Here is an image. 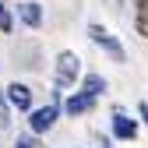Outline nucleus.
Masks as SVG:
<instances>
[{
	"label": "nucleus",
	"instance_id": "f257e3e1",
	"mask_svg": "<svg viewBox=\"0 0 148 148\" xmlns=\"http://www.w3.org/2000/svg\"><path fill=\"white\" fill-rule=\"evenodd\" d=\"M60 116V88H53V99L46 106H32L28 109V134H49L53 131V123H57Z\"/></svg>",
	"mask_w": 148,
	"mask_h": 148
},
{
	"label": "nucleus",
	"instance_id": "f03ea898",
	"mask_svg": "<svg viewBox=\"0 0 148 148\" xmlns=\"http://www.w3.org/2000/svg\"><path fill=\"white\" fill-rule=\"evenodd\" d=\"M81 57L74 49H64L57 53V88H74V81L81 78Z\"/></svg>",
	"mask_w": 148,
	"mask_h": 148
},
{
	"label": "nucleus",
	"instance_id": "7ed1b4c3",
	"mask_svg": "<svg viewBox=\"0 0 148 148\" xmlns=\"http://www.w3.org/2000/svg\"><path fill=\"white\" fill-rule=\"evenodd\" d=\"M88 39L95 42L99 49H106V53H109V57H113L116 64H123V60H127V53H123V46H120V39H116V35L109 32L106 25H99V21H92V25H88Z\"/></svg>",
	"mask_w": 148,
	"mask_h": 148
},
{
	"label": "nucleus",
	"instance_id": "20e7f679",
	"mask_svg": "<svg viewBox=\"0 0 148 148\" xmlns=\"http://www.w3.org/2000/svg\"><path fill=\"white\" fill-rule=\"evenodd\" d=\"M4 99H7L11 109H18V113H28V109L35 106V92H32L25 81H11V85H4Z\"/></svg>",
	"mask_w": 148,
	"mask_h": 148
},
{
	"label": "nucleus",
	"instance_id": "39448f33",
	"mask_svg": "<svg viewBox=\"0 0 148 148\" xmlns=\"http://www.w3.org/2000/svg\"><path fill=\"white\" fill-rule=\"evenodd\" d=\"M109 131H113L116 141H134V138H138V120L127 116L123 109H116V113H113V123H109Z\"/></svg>",
	"mask_w": 148,
	"mask_h": 148
},
{
	"label": "nucleus",
	"instance_id": "423d86ee",
	"mask_svg": "<svg viewBox=\"0 0 148 148\" xmlns=\"http://www.w3.org/2000/svg\"><path fill=\"white\" fill-rule=\"evenodd\" d=\"M18 21L25 28H42V4L39 0H21L18 4Z\"/></svg>",
	"mask_w": 148,
	"mask_h": 148
},
{
	"label": "nucleus",
	"instance_id": "0eeeda50",
	"mask_svg": "<svg viewBox=\"0 0 148 148\" xmlns=\"http://www.w3.org/2000/svg\"><path fill=\"white\" fill-rule=\"evenodd\" d=\"M106 88H109V81L102 78V74H81V92H85L88 99L106 95Z\"/></svg>",
	"mask_w": 148,
	"mask_h": 148
},
{
	"label": "nucleus",
	"instance_id": "6e6552de",
	"mask_svg": "<svg viewBox=\"0 0 148 148\" xmlns=\"http://www.w3.org/2000/svg\"><path fill=\"white\" fill-rule=\"evenodd\" d=\"M92 106H95V99H88L85 92H71V95H67V102H64V109H67L71 116H81V113H88Z\"/></svg>",
	"mask_w": 148,
	"mask_h": 148
},
{
	"label": "nucleus",
	"instance_id": "1a4fd4ad",
	"mask_svg": "<svg viewBox=\"0 0 148 148\" xmlns=\"http://www.w3.org/2000/svg\"><path fill=\"white\" fill-rule=\"evenodd\" d=\"M0 32H4V35L14 32V14H11V7L4 4V0H0Z\"/></svg>",
	"mask_w": 148,
	"mask_h": 148
},
{
	"label": "nucleus",
	"instance_id": "9d476101",
	"mask_svg": "<svg viewBox=\"0 0 148 148\" xmlns=\"http://www.w3.org/2000/svg\"><path fill=\"white\" fill-rule=\"evenodd\" d=\"M7 127H11V106L4 99V85H0V131H7Z\"/></svg>",
	"mask_w": 148,
	"mask_h": 148
},
{
	"label": "nucleus",
	"instance_id": "9b49d317",
	"mask_svg": "<svg viewBox=\"0 0 148 148\" xmlns=\"http://www.w3.org/2000/svg\"><path fill=\"white\" fill-rule=\"evenodd\" d=\"M134 28H138V35H145V39H148V7H138V18H134Z\"/></svg>",
	"mask_w": 148,
	"mask_h": 148
},
{
	"label": "nucleus",
	"instance_id": "f8f14e48",
	"mask_svg": "<svg viewBox=\"0 0 148 148\" xmlns=\"http://www.w3.org/2000/svg\"><path fill=\"white\" fill-rule=\"evenodd\" d=\"M14 148H39V138H35V134H18Z\"/></svg>",
	"mask_w": 148,
	"mask_h": 148
}]
</instances>
